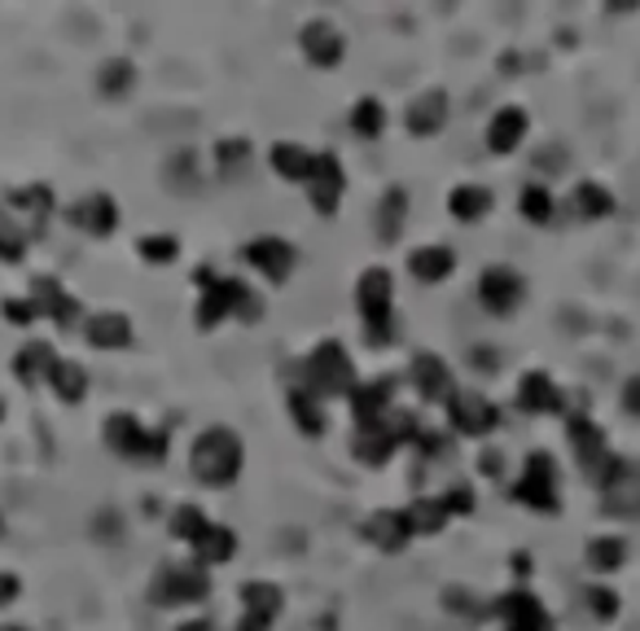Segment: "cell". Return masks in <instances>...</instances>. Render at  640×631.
<instances>
[{
	"mask_svg": "<svg viewBox=\"0 0 640 631\" xmlns=\"http://www.w3.org/2000/svg\"><path fill=\"white\" fill-rule=\"evenodd\" d=\"M448 206H452L457 219H483L491 211V193L483 184H461V189H452Z\"/></svg>",
	"mask_w": 640,
	"mask_h": 631,
	"instance_id": "cell-32",
	"label": "cell"
},
{
	"mask_svg": "<svg viewBox=\"0 0 640 631\" xmlns=\"http://www.w3.org/2000/svg\"><path fill=\"white\" fill-rule=\"evenodd\" d=\"M128 338H132V325L119 311H102L88 321V343L102 347V352H119V347H128Z\"/></svg>",
	"mask_w": 640,
	"mask_h": 631,
	"instance_id": "cell-19",
	"label": "cell"
},
{
	"mask_svg": "<svg viewBox=\"0 0 640 631\" xmlns=\"http://www.w3.org/2000/svg\"><path fill=\"white\" fill-rule=\"evenodd\" d=\"M19 596V579L14 574H5V570H0V605H10Z\"/></svg>",
	"mask_w": 640,
	"mask_h": 631,
	"instance_id": "cell-47",
	"label": "cell"
},
{
	"mask_svg": "<svg viewBox=\"0 0 640 631\" xmlns=\"http://www.w3.org/2000/svg\"><path fill=\"white\" fill-rule=\"evenodd\" d=\"M443 119H448V97L443 93H426V97H417L408 106V132L413 136H435L443 128Z\"/></svg>",
	"mask_w": 640,
	"mask_h": 631,
	"instance_id": "cell-20",
	"label": "cell"
},
{
	"mask_svg": "<svg viewBox=\"0 0 640 631\" xmlns=\"http://www.w3.org/2000/svg\"><path fill=\"white\" fill-rule=\"evenodd\" d=\"M237 631H268V622H259V618H241Z\"/></svg>",
	"mask_w": 640,
	"mask_h": 631,
	"instance_id": "cell-51",
	"label": "cell"
},
{
	"mask_svg": "<svg viewBox=\"0 0 640 631\" xmlns=\"http://www.w3.org/2000/svg\"><path fill=\"white\" fill-rule=\"evenodd\" d=\"M623 404H627L631 413H640V378H631V382H627V395H623Z\"/></svg>",
	"mask_w": 640,
	"mask_h": 631,
	"instance_id": "cell-48",
	"label": "cell"
},
{
	"mask_svg": "<svg viewBox=\"0 0 640 631\" xmlns=\"http://www.w3.org/2000/svg\"><path fill=\"white\" fill-rule=\"evenodd\" d=\"M176 631H211V622H185V627H176Z\"/></svg>",
	"mask_w": 640,
	"mask_h": 631,
	"instance_id": "cell-52",
	"label": "cell"
},
{
	"mask_svg": "<svg viewBox=\"0 0 640 631\" xmlns=\"http://www.w3.org/2000/svg\"><path fill=\"white\" fill-rule=\"evenodd\" d=\"M574 206H579L588 219H601V215H609V211H614V198H609L601 184H579Z\"/></svg>",
	"mask_w": 640,
	"mask_h": 631,
	"instance_id": "cell-37",
	"label": "cell"
},
{
	"mask_svg": "<svg viewBox=\"0 0 640 631\" xmlns=\"http://www.w3.org/2000/svg\"><path fill=\"white\" fill-rule=\"evenodd\" d=\"M311 163H316V154H307L303 145L281 141V145L272 150V167H276V176H285V180H311Z\"/></svg>",
	"mask_w": 640,
	"mask_h": 631,
	"instance_id": "cell-28",
	"label": "cell"
},
{
	"mask_svg": "<svg viewBox=\"0 0 640 631\" xmlns=\"http://www.w3.org/2000/svg\"><path fill=\"white\" fill-rule=\"evenodd\" d=\"M623 539H614V535H601V539H592L588 544V565L592 570H618L623 565Z\"/></svg>",
	"mask_w": 640,
	"mask_h": 631,
	"instance_id": "cell-35",
	"label": "cell"
},
{
	"mask_svg": "<svg viewBox=\"0 0 640 631\" xmlns=\"http://www.w3.org/2000/svg\"><path fill=\"white\" fill-rule=\"evenodd\" d=\"M32 307H36V316H49L58 330H71L75 316H80V302H75L54 276H36V281H32Z\"/></svg>",
	"mask_w": 640,
	"mask_h": 631,
	"instance_id": "cell-9",
	"label": "cell"
},
{
	"mask_svg": "<svg viewBox=\"0 0 640 631\" xmlns=\"http://www.w3.org/2000/svg\"><path fill=\"white\" fill-rule=\"evenodd\" d=\"M487 352H491V347H474V365H478V369H496V356H487Z\"/></svg>",
	"mask_w": 640,
	"mask_h": 631,
	"instance_id": "cell-49",
	"label": "cell"
},
{
	"mask_svg": "<svg viewBox=\"0 0 640 631\" xmlns=\"http://www.w3.org/2000/svg\"><path fill=\"white\" fill-rule=\"evenodd\" d=\"M382 119H387V115H382V106H378L374 97H365V102L352 110V128H356L360 136H378V132H382Z\"/></svg>",
	"mask_w": 640,
	"mask_h": 631,
	"instance_id": "cell-40",
	"label": "cell"
},
{
	"mask_svg": "<svg viewBox=\"0 0 640 631\" xmlns=\"http://www.w3.org/2000/svg\"><path fill=\"white\" fill-rule=\"evenodd\" d=\"M246 263L250 267H259L268 281H276V285H285V276L294 272V250H289V241H281V237H259V241H250L246 250Z\"/></svg>",
	"mask_w": 640,
	"mask_h": 631,
	"instance_id": "cell-13",
	"label": "cell"
},
{
	"mask_svg": "<svg viewBox=\"0 0 640 631\" xmlns=\"http://www.w3.org/2000/svg\"><path fill=\"white\" fill-rule=\"evenodd\" d=\"M54 365H58V356H54L49 343H27V347L19 352V360H14V373H19L27 386H40V382H49Z\"/></svg>",
	"mask_w": 640,
	"mask_h": 631,
	"instance_id": "cell-23",
	"label": "cell"
},
{
	"mask_svg": "<svg viewBox=\"0 0 640 631\" xmlns=\"http://www.w3.org/2000/svg\"><path fill=\"white\" fill-rule=\"evenodd\" d=\"M206 526H211V522H206V513H202V509H193V504H185V509H176V513H171V535H176V539H198Z\"/></svg>",
	"mask_w": 640,
	"mask_h": 631,
	"instance_id": "cell-39",
	"label": "cell"
},
{
	"mask_svg": "<svg viewBox=\"0 0 640 631\" xmlns=\"http://www.w3.org/2000/svg\"><path fill=\"white\" fill-rule=\"evenodd\" d=\"M391 452H395V443H391V434H387V426H382V421H378V426H360V430H356V456H360L365 465H382Z\"/></svg>",
	"mask_w": 640,
	"mask_h": 631,
	"instance_id": "cell-30",
	"label": "cell"
},
{
	"mask_svg": "<svg viewBox=\"0 0 640 631\" xmlns=\"http://www.w3.org/2000/svg\"><path fill=\"white\" fill-rule=\"evenodd\" d=\"M443 509H448V517H452V513H470V509H474L470 487H452V491L443 496Z\"/></svg>",
	"mask_w": 640,
	"mask_h": 631,
	"instance_id": "cell-45",
	"label": "cell"
},
{
	"mask_svg": "<svg viewBox=\"0 0 640 631\" xmlns=\"http://www.w3.org/2000/svg\"><path fill=\"white\" fill-rule=\"evenodd\" d=\"M522 136H526V115H522V110H500V115L491 119V128H487V145H491L496 154H509Z\"/></svg>",
	"mask_w": 640,
	"mask_h": 631,
	"instance_id": "cell-26",
	"label": "cell"
},
{
	"mask_svg": "<svg viewBox=\"0 0 640 631\" xmlns=\"http://www.w3.org/2000/svg\"><path fill=\"white\" fill-rule=\"evenodd\" d=\"M141 254L150 263H171L176 259V241L171 237H141Z\"/></svg>",
	"mask_w": 640,
	"mask_h": 631,
	"instance_id": "cell-43",
	"label": "cell"
},
{
	"mask_svg": "<svg viewBox=\"0 0 640 631\" xmlns=\"http://www.w3.org/2000/svg\"><path fill=\"white\" fill-rule=\"evenodd\" d=\"M311 206L320 211V215H334V206H339V198H343V167H339V158L334 154H316V163H311Z\"/></svg>",
	"mask_w": 640,
	"mask_h": 631,
	"instance_id": "cell-12",
	"label": "cell"
},
{
	"mask_svg": "<svg viewBox=\"0 0 640 631\" xmlns=\"http://www.w3.org/2000/svg\"><path fill=\"white\" fill-rule=\"evenodd\" d=\"M27 219H32V228H45V219H49V206H54V193L45 189V184H32V189H19L14 198H10Z\"/></svg>",
	"mask_w": 640,
	"mask_h": 631,
	"instance_id": "cell-34",
	"label": "cell"
},
{
	"mask_svg": "<svg viewBox=\"0 0 640 631\" xmlns=\"http://www.w3.org/2000/svg\"><path fill=\"white\" fill-rule=\"evenodd\" d=\"M522 215H526V219H535V224H544V219L553 215V198H548V189L531 184V189L522 193Z\"/></svg>",
	"mask_w": 640,
	"mask_h": 631,
	"instance_id": "cell-41",
	"label": "cell"
},
{
	"mask_svg": "<svg viewBox=\"0 0 640 631\" xmlns=\"http://www.w3.org/2000/svg\"><path fill=\"white\" fill-rule=\"evenodd\" d=\"M448 413H452V426L461 430V434H487V430H496V421H500V413H496V404H487L483 395H474V391H461V395H452L448 400Z\"/></svg>",
	"mask_w": 640,
	"mask_h": 631,
	"instance_id": "cell-11",
	"label": "cell"
},
{
	"mask_svg": "<svg viewBox=\"0 0 640 631\" xmlns=\"http://www.w3.org/2000/svg\"><path fill=\"white\" fill-rule=\"evenodd\" d=\"M189 461H193V474H198L206 487H228V483L241 474V439H237L233 430L215 426V430H206V434L193 443Z\"/></svg>",
	"mask_w": 640,
	"mask_h": 631,
	"instance_id": "cell-2",
	"label": "cell"
},
{
	"mask_svg": "<svg viewBox=\"0 0 640 631\" xmlns=\"http://www.w3.org/2000/svg\"><path fill=\"white\" fill-rule=\"evenodd\" d=\"M518 404H522L526 413H561V408H566V400H561V391L553 386L548 373H526L522 386H518Z\"/></svg>",
	"mask_w": 640,
	"mask_h": 631,
	"instance_id": "cell-17",
	"label": "cell"
},
{
	"mask_svg": "<svg viewBox=\"0 0 640 631\" xmlns=\"http://www.w3.org/2000/svg\"><path fill=\"white\" fill-rule=\"evenodd\" d=\"M356 302L365 311V334L374 347H387L395 338V321H391V302H395V281L387 267H369L356 285Z\"/></svg>",
	"mask_w": 640,
	"mask_h": 631,
	"instance_id": "cell-3",
	"label": "cell"
},
{
	"mask_svg": "<svg viewBox=\"0 0 640 631\" xmlns=\"http://www.w3.org/2000/svg\"><path fill=\"white\" fill-rule=\"evenodd\" d=\"M5 316H10L14 325H32V321H36V307L23 302V298H10V302H5Z\"/></svg>",
	"mask_w": 640,
	"mask_h": 631,
	"instance_id": "cell-46",
	"label": "cell"
},
{
	"mask_svg": "<svg viewBox=\"0 0 640 631\" xmlns=\"http://www.w3.org/2000/svg\"><path fill=\"white\" fill-rule=\"evenodd\" d=\"M198 285H202V302H198V325H202V330L220 325L228 311H237L241 321H259L263 302H259V294H250V285H246V281H237V276H211V272H198Z\"/></svg>",
	"mask_w": 640,
	"mask_h": 631,
	"instance_id": "cell-1",
	"label": "cell"
},
{
	"mask_svg": "<svg viewBox=\"0 0 640 631\" xmlns=\"http://www.w3.org/2000/svg\"><path fill=\"white\" fill-rule=\"evenodd\" d=\"M0 535H5V522H0Z\"/></svg>",
	"mask_w": 640,
	"mask_h": 631,
	"instance_id": "cell-54",
	"label": "cell"
},
{
	"mask_svg": "<svg viewBox=\"0 0 640 631\" xmlns=\"http://www.w3.org/2000/svg\"><path fill=\"white\" fill-rule=\"evenodd\" d=\"M413 382H417L422 400H452V378H448L439 356H417L413 360Z\"/></svg>",
	"mask_w": 640,
	"mask_h": 631,
	"instance_id": "cell-21",
	"label": "cell"
},
{
	"mask_svg": "<svg viewBox=\"0 0 640 631\" xmlns=\"http://www.w3.org/2000/svg\"><path fill=\"white\" fill-rule=\"evenodd\" d=\"M496 614L505 618V631H548V614L531 592H509L496 600Z\"/></svg>",
	"mask_w": 640,
	"mask_h": 631,
	"instance_id": "cell-14",
	"label": "cell"
},
{
	"mask_svg": "<svg viewBox=\"0 0 640 631\" xmlns=\"http://www.w3.org/2000/svg\"><path fill=\"white\" fill-rule=\"evenodd\" d=\"M128 84H132V67L128 62H106L102 67V93L119 97V93H128Z\"/></svg>",
	"mask_w": 640,
	"mask_h": 631,
	"instance_id": "cell-42",
	"label": "cell"
},
{
	"mask_svg": "<svg viewBox=\"0 0 640 631\" xmlns=\"http://www.w3.org/2000/svg\"><path fill=\"white\" fill-rule=\"evenodd\" d=\"M84 382H88V373H84L75 360H58L54 373H49V386L58 391L62 404H80V400H84Z\"/></svg>",
	"mask_w": 640,
	"mask_h": 631,
	"instance_id": "cell-29",
	"label": "cell"
},
{
	"mask_svg": "<svg viewBox=\"0 0 640 631\" xmlns=\"http://www.w3.org/2000/svg\"><path fill=\"white\" fill-rule=\"evenodd\" d=\"M0 631H27V627H0Z\"/></svg>",
	"mask_w": 640,
	"mask_h": 631,
	"instance_id": "cell-53",
	"label": "cell"
},
{
	"mask_svg": "<svg viewBox=\"0 0 640 631\" xmlns=\"http://www.w3.org/2000/svg\"><path fill=\"white\" fill-rule=\"evenodd\" d=\"M106 443L115 448V452H123V456H132V461H163V452H167V434L163 430H145L137 417H128V413H115L110 421H106Z\"/></svg>",
	"mask_w": 640,
	"mask_h": 631,
	"instance_id": "cell-5",
	"label": "cell"
},
{
	"mask_svg": "<svg viewBox=\"0 0 640 631\" xmlns=\"http://www.w3.org/2000/svg\"><path fill=\"white\" fill-rule=\"evenodd\" d=\"M23 254H27V237L19 233L14 215L0 211V259H5V263H19Z\"/></svg>",
	"mask_w": 640,
	"mask_h": 631,
	"instance_id": "cell-36",
	"label": "cell"
},
{
	"mask_svg": "<svg viewBox=\"0 0 640 631\" xmlns=\"http://www.w3.org/2000/svg\"><path fill=\"white\" fill-rule=\"evenodd\" d=\"M483 474H500V456H496V452L483 456Z\"/></svg>",
	"mask_w": 640,
	"mask_h": 631,
	"instance_id": "cell-50",
	"label": "cell"
},
{
	"mask_svg": "<svg viewBox=\"0 0 640 631\" xmlns=\"http://www.w3.org/2000/svg\"><path fill=\"white\" fill-rule=\"evenodd\" d=\"M588 605H592L596 618H614V614H618V596H614L609 587H592V592H588Z\"/></svg>",
	"mask_w": 640,
	"mask_h": 631,
	"instance_id": "cell-44",
	"label": "cell"
},
{
	"mask_svg": "<svg viewBox=\"0 0 640 631\" xmlns=\"http://www.w3.org/2000/svg\"><path fill=\"white\" fill-rule=\"evenodd\" d=\"M566 430H570V443H574V456H579L583 474H588L592 483H605V478H609V469L618 465V461L609 456V448H605V434H601L588 417H570V421H566Z\"/></svg>",
	"mask_w": 640,
	"mask_h": 631,
	"instance_id": "cell-7",
	"label": "cell"
},
{
	"mask_svg": "<svg viewBox=\"0 0 640 631\" xmlns=\"http://www.w3.org/2000/svg\"><path fill=\"white\" fill-rule=\"evenodd\" d=\"M307 391L320 400V395H352L356 391V369H352V356L343 352V343H320L307 360Z\"/></svg>",
	"mask_w": 640,
	"mask_h": 631,
	"instance_id": "cell-4",
	"label": "cell"
},
{
	"mask_svg": "<svg viewBox=\"0 0 640 631\" xmlns=\"http://www.w3.org/2000/svg\"><path fill=\"white\" fill-rule=\"evenodd\" d=\"M150 596L158 605H180V600H202L206 596V570L198 561H180V565H163L154 574Z\"/></svg>",
	"mask_w": 640,
	"mask_h": 631,
	"instance_id": "cell-6",
	"label": "cell"
},
{
	"mask_svg": "<svg viewBox=\"0 0 640 631\" xmlns=\"http://www.w3.org/2000/svg\"><path fill=\"white\" fill-rule=\"evenodd\" d=\"M513 496H518V504H531V509H544V513H553V509H557L553 461H548L544 452L526 456V474H522V483L513 487Z\"/></svg>",
	"mask_w": 640,
	"mask_h": 631,
	"instance_id": "cell-8",
	"label": "cell"
},
{
	"mask_svg": "<svg viewBox=\"0 0 640 631\" xmlns=\"http://www.w3.org/2000/svg\"><path fill=\"white\" fill-rule=\"evenodd\" d=\"M400 228H404V189H391V193L382 198V219H378V233L391 241V237H400Z\"/></svg>",
	"mask_w": 640,
	"mask_h": 631,
	"instance_id": "cell-38",
	"label": "cell"
},
{
	"mask_svg": "<svg viewBox=\"0 0 640 631\" xmlns=\"http://www.w3.org/2000/svg\"><path fill=\"white\" fill-rule=\"evenodd\" d=\"M71 224H75V228H84V233H93V237H110V233H115V224H119L115 198H106V193L84 198L80 206H71Z\"/></svg>",
	"mask_w": 640,
	"mask_h": 631,
	"instance_id": "cell-16",
	"label": "cell"
},
{
	"mask_svg": "<svg viewBox=\"0 0 640 631\" xmlns=\"http://www.w3.org/2000/svg\"><path fill=\"white\" fill-rule=\"evenodd\" d=\"M365 535H369L382 552H400V548L408 544V522H404V513L382 509V513H374V517L365 522Z\"/></svg>",
	"mask_w": 640,
	"mask_h": 631,
	"instance_id": "cell-22",
	"label": "cell"
},
{
	"mask_svg": "<svg viewBox=\"0 0 640 631\" xmlns=\"http://www.w3.org/2000/svg\"><path fill=\"white\" fill-rule=\"evenodd\" d=\"M303 53H307L311 67L330 71V67H339V58H343V36H339L330 23H307V27H303Z\"/></svg>",
	"mask_w": 640,
	"mask_h": 631,
	"instance_id": "cell-15",
	"label": "cell"
},
{
	"mask_svg": "<svg viewBox=\"0 0 640 631\" xmlns=\"http://www.w3.org/2000/svg\"><path fill=\"white\" fill-rule=\"evenodd\" d=\"M452 263H457V259H452V250H448V246H422V250L408 259L413 276H417V281H430V285H435V281H443V276L452 272Z\"/></svg>",
	"mask_w": 640,
	"mask_h": 631,
	"instance_id": "cell-27",
	"label": "cell"
},
{
	"mask_svg": "<svg viewBox=\"0 0 640 631\" xmlns=\"http://www.w3.org/2000/svg\"><path fill=\"white\" fill-rule=\"evenodd\" d=\"M289 408H294V421L303 426V434H320V430H325V413H320V400H316L307 386H294V391H289Z\"/></svg>",
	"mask_w": 640,
	"mask_h": 631,
	"instance_id": "cell-33",
	"label": "cell"
},
{
	"mask_svg": "<svg viewBox=\"0 0 640 631\" xmlns=\"http://www.w3.org/2000/svg\"><path fill=\"white\" fill-rule=\"evenodd\" d=\"M391 382L387 378H378V382H369V386H356L352 391V408H356V421L360 426H378L387 413H391Z\"/></svg>",
	"mask_w": 640,
	"mask_h": 631,
	"instance_id": "cell-18",
	"label": "cell"
},
{
	"mask_svg": "<svg viewBox=\"0 0 640 631\" xmlns=\"http://www.w3.org/2000/svg\"><path fill=\"white\" fill-rule=\"evenodd\" d=\"M522 276L513 272V267H487L483 272V281H478V298H483V307L487 311H496V316H505V311H513L518 302H522Z\"/></svg>",
	"mask_w": 640,
	"mask_h": 631,
	"instance_id": "cell-10",
	"label": "cell"
},
{
	"mask_svg": "<svg viewBox=\"0 0 640 631\" xmlns=\"http://www.w3.org/2000/svg\"><path fill=\"white\" fill-rule=\"evenodd\" d=\"M241 600H246V618H259V622H272L281 614V605H285L276 583H246Z\"/></svg>",
	"mask_w": 640,
	"mask_h": 631,
	"instance_id": "cell-25",
	"label": "cell"
},
{
	"mask_svg": "<svg viewBox=\"0 0 640 631\" xmlns=\"http://www.w3.org/2000/svg\"><path fill=\"white\" fill-rule=\"evenodd\" d=\"M193 548H198V565H224L228 557H233V548H237V539H233V531L228 526H206L198 539H193Z\"/></svg>",
	"mask_w": 640,
	"mask_h": 631,
	"instance_id": "cell-24",
	"label": "cell"
},
{
	"mask_svg": "<svg viewBox=\"0 0 640 631\" xmlns=\"http://www.w3.org/2000/svg\"><path fill=\"white\" fill-rule=\"evenodd\" d=\"M404 522H408V535H435L448 522V509L443 500H413L404 509Z\"/></svg>",
	"mask_w": 640,
	"mask_h": 631,
	"instance_id": "cell-31",
	"label": "cell"
}]
</instances>
